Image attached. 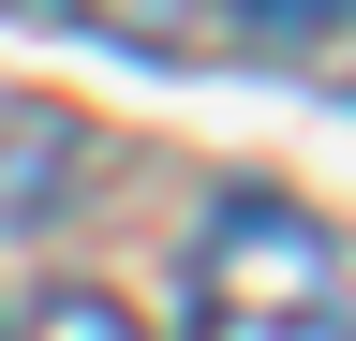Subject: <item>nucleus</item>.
<instances>
[{"instance_id":"nucleus-1","label":"nucleus","mask_w":356,"mask_h":341,"mask_svg":"<svg viewBox=\"0 0 356 341\" xmlns=\"http://www.w3.org/2000/svg\"><path fill=\"white\" fill-rule=\"evenodd\" d=\"M178 341H356L341 238L297 193H222L193 223V282H178Z\"/></svg>"},{"instance_id":"nucleus-2","label":"nucleus","mask_w":356,"mask_h":341,"mask_svg":"<svg viewBox=\"0 0 356 341\" xmlns=\"http://www.w3.org/2000/svg\"><path fill=\"white\" fill-rule=\"evenodd\" d=\"M89 178V119L74 104H15L0 119V208L15 223H44V193H74Z\"/></svg>"},{"instance_id":"nucleus-3","label":"nucleus","mask_w":356,"mask_h":341,"mask_svg":"<svg viewBox=\"0 0 356 341\" xmlns=\"http://www.w3.org/2000/svg\"><path fill=\"white\" fill-rule=\"evenodd\" d=\"M30 341H134V312H119V297H89V282H44Z\"/></svg>"},{"instance_id":"nucleus-4","label":"nucleus","mask_w":356,"mask_h":341,"mask_svg":"<svg viewBox=\"0 0 356 341\" xmlns=\"http://www.w3.org/2000/svg\"><path fill=\"white\" fill-rule=\"evenodd\" d=\"M222 15H238L252 45H327V30L356 15V0H222Z\"/></svg>"},{"instance_id":"nucleus-5","label":"nucleus","mask_w":356,"mask_h":341,"mask_svg":"<svg viewBox=\"0 0 356 341\" xmlns=\"http://www.w3.org/2000/svg\"><path fill=\"white\" fill-rule=\"evenodd\" d=\"M104 30H178V0H104Z\"/></svg>"},{"instance_id":"nucleus-6","label":"nucleus","mask_w":356,"mask_h":341,"mask_svg":"<svg viewBox=\"0 0 356 341\" xmlns=\"http://www.w3.org/2000/svg\"><path fill=\"white\" fill-rule=\"evenodd\" d=\"M0 15H60V0H0Z\"/></svg>"}]
</instances>
